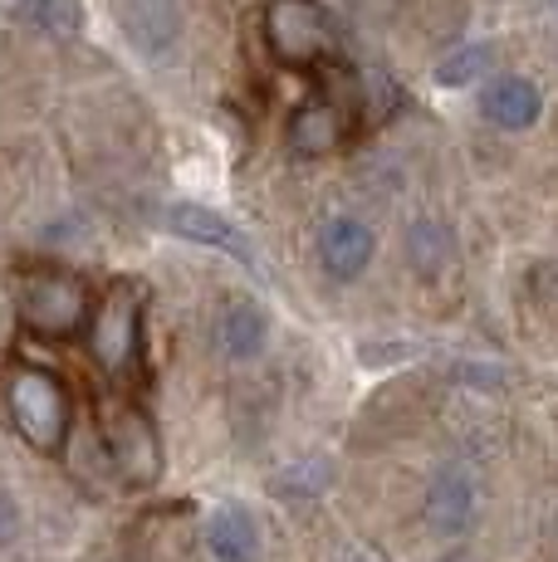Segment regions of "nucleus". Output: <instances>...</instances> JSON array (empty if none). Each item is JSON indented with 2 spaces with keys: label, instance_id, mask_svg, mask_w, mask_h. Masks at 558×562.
<instances>
[{
  "label": "nucleus",
  "instance_id": "2",
  "mask_svg": "<svg viewBox=\"0 0 558 562\" xmlns=\"http://www.w3.org/2000/svg\"><path fill=\"white\" fill-rule=\"evenodd\" d=\"M93 294L79 274H64V269H35V274L20 279L15 313L30 333L40 338H74V333L89 323Z\"/></svg>",
  "mask_w": 558,
  "mask_h": 562
},
{
  "label": "nucleus",
  "instance_id": "3",
  "mask_svg": "<svg viewBox=\"0 0 558 562\" xmlns=\"http://www.w3.org/2000/svg\"><path fill=\"white\" fill-rule=\"evenodd\" d=\"M143 313H147V294L137 279H118V284L103 289L99 308H93V323H89V348H93V362L109 376H123L127 367L137 362V348H143Z\"/></svg>",
  "mask_w": 558,
  "mask_h": 562
},
{
  "label": "nucleus",
  "instance_id": "7",
  "mask_svg": "<svg viewBox=\"0 0 558 562\" xmlns=\"http://www.w3.org/2000/svg\"><path fill=\"white\" fill-rule=\"evenodd\" d=\"M372 231L358 221V215H328L319 225V259L334 279H358L372 259Z\"/></svg>",
  "mask_w": 558,
  "mask_h": 562
},
{
  "label": "nucleus",
  "instance_id": "14",
  "mask_svg": "<svg viewBox=\"0 0 558 562\" xmlns=\"http://www.w3.org/2000/svg\"><path fill=\"white\" fill-rule=\"evenodd\" d=\"M406 245H412V259H422V269H436L446 259V231H442V225H432V221L416 225Z\"/></svg>",
  "mask_w": 558,
  "mask_h": 562
},
{
  "label": "nucleus",
  "instance_id": "11",
  "mask_svg": "<svg viewBox=\"0 0 558 562\" xmlns=\"http://www.w3.org/2000/svg\"><path fill=\"white\" fill-rule=\"evenodd\" d=\"M480 108H486V117L495 127H510V133H520V127H534L539 123V89H534L529 79H495L486 89V99H480Z\"/></svg>",
  "mask_w": 558,
  "mask_h": 562
},
{
  "label": "nucleus",
  "instance_id": "9",
  "mask_svg": "<svg viewBox=\"0 0 558 562\" xmlns=\"http://www.w3.org/2000/svg\"><path fill=\"white\" fill-rule=\"evenodd\" d=\"M207 548L216 562H255L260 558V524L245 504H221L207 518Z\"/></svg>",
  "mask_w": 558,
  "mask_h": 562
},
{
  "label": "nucleus",
  "instance_id": "10",
  "mask_svg": "<svg viewBox=\"0 0 558 562\" xmlns=\"http://www.w3.org/2000/svg\"><path fill=\"white\" fill-rule=\"evenodd\" d=\"M167 225H171V231H177V235H187V240L216 245V250L235 255V259H245V265H250V269H260V259H255L250 240H245V235L235 231L231 221H221V215L201 211V205H171V211H167Z\"/></svg>",
  "mask_w": 558,
  "mask_h": 562
},
{
  "label": "nucleus",
  "instance_id": "6",
  "mask_svg": "<svg viewBox=\"0 0 558 562\" xmlns=\"http://www.w3.org/2000/svg\"><path fill=\"white\" fill-rule=\"evenodd\" d=\"M480 509V490H476V474L466 464H442L426 484V499H422V518L432 533L442 538H460L470 524H476Z\"/></svg>",
  "mask_w": 558,
  "mask_h": 562
},
{
  "label": "nucleus",
  "instance_id": "5",
  "mask_svg": "<svg viewBox=\"0 0 558 562\" xmlns=\"http://www.w3.org/2000/svg\"><path fill=\"white\" fill-rule=\"evenodd\" d=\"M103 446L127 484H153L163 474V440H157L153 420L143 416V406H103Z\"/></svg>",
  "mask_w": 558,
  "mask_h": 562
},
{
  "label": "nucleus",
  "instance_id": "1",
  "mask_svg": "<svg viewBox=\"0 0 558 562\" xmlns=\"http://www.w3.org/2000/svg\"><path fill=\"white\" fill-rule=\"evenodd\" d=\"M5 416L20 430L25 446H35L40 456H59L64 440H69V392L55 372L45 367H10L5 372Z\"/></svg>",
  "mask_w": 558,
  "mask_h": 562
},
{
  "label": "nucleus",
  "instance_id": "12",
  "mask_svg": "<svg viewBox=\"0 0 558 562\" xmlns=\"http://www.w3.org/2000/svg\"><path fill=\"white\" fill-rule=\"evenodd\" d=\"M221 352L225 358H255L265 348V313L250 304V299H235L231 308L221 313Z\"/></svg>",
  "mask_w": 558,
  "mask_h": 562
},
{
  "label": "nucleus",
  "instance_id": "4",
  "mask_svg": "<svg viewBox=\"0 0 558 562\" xmlns=\"http://www.w3.org/2000/svg\"><path fill=\"white\" fill-rule=\"evenodd\" d=\"M265 45L289 69H314L334 59V20L319 0H270L265 5Z\"/></svg>",
  "mask_w": 558,
  "mask_h": 562
},
{
  "label": "nucleus",
  "instance_id": "15",
  "mask_svg": "<svg viewBox=\"0 0 558 562\" xmlns=\"http://www.w3.org/2000/svg\"><path fill=\"white\" fill-rule=\"evenodd\" d=\"M15 533H20V504L0 490V548L15 543Z\"/></svg>",
  "mask_w": 558,
  "mask_h": 562
},
{
  "label": "nucleus",
  "instance_id": "8",
  "mask_svg": "<svg viewBox=\"0 0 558 562\" xmlns=\"http://www.w3.org/2000/svg\"><path fill=\"white\" fill-rule=\"evenodd\" d=\"M353 103H338L328 99V93H314L304 108L294 113V123H289V147H294L299 157H324L334 153L343 143V113H348Z\"/></svg>",
  "mask_w": 558,
  "mask_h": 562
},
{
  "label": "nucleus",
  "instance_id": "16",
  "mask_svg": "<svg viewBox=\"0 0 558 562\" xmlns=\"http://www.w3.org/2000/svg\"><path fill=\"white\" fill-rule=\"evenodd\" d=\"M442 562H470V553H460V548H456V553H450V558H442Z\"/></svg>",
  "mask_w": 558,
  "mask_h": 562
},
{
  "label": "nucleus",
  "instance_id": "13",
  "mask_svg": "<svg viewBox=\"0 0 558 562\" xmlns=\"http://www.w3.org/2000/svg\"><path fill=\"white\" fill-rule=\"evenodd\" d=\"M486 64H490V49L486 45H470L460 54H446L442 69H436V79H442V83H470V79H480V69H486Z\"/></svg>",
  "mask_w": 558,
  "mask_h": 562
}]
</instances>
